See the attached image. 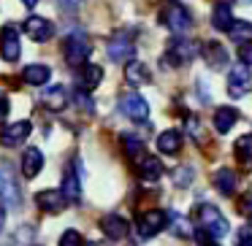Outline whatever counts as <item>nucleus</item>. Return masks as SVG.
I'll use <instances>...</instances> for the list:
<instances>
[{
    "mask_svg": "<svg viewBox=\"0 0 252 246\" xmlns=\"http://www.w3.org/2000/svg\"><path fill=\"white\" fill-rule=\"evenodd\" d=\"M0 200L6 203L8 208H19V203H22L17 173H14V165L8 160H0Z\"/></svg>",
    "mask_w": 252,
    "mask_h": 246,
    "instance_id": "nucleus-1",
    "label": "nucleus"
},
{
    "mask_svg": "<svg viewBox=\"0 0 252 246\" xmlns=\"http://www.w3.org/2000/svg\"><path fill=\"white\" fill-rule=\"evenodd\" d=\"M198 217H201V227L203 230H209L217 241L225 238V233H228V219H225L214 206H209V203H206V206H201V208H198Z\"/></svg>",
    "mask_w": 252,
    "mask_h": 246,
    "instance_id": "nucleus-2",
    "label": "nucleus"
},
{
    "mask_svg": "<svg viewBox=\"0 0 252 246\" xmlns=\"http://www.w3.org/2000/svg\"><path fill=\"white\" fill-rule=\"evenodd\" d=\"M198 55H201L198 44H192V41H174L171 52L163 57V62H165V68H174V65H182V62H192Z\"/></svg>",
    "mask_w": 252,
    "mask_h": 246,
    "instance_id": "nucleus-3",
    "label": "nucleus"
},
{
    "mask_svg": "<svg viewBox=\"0 0 252 246\" xmlns=\"http://www.w3.org/2000/svg\"><path fill=\"white\" fill-rule=\"evenodd\" d=\"M19 55H22V44H19V30L6 25L0 30V57L6 62H17Z\"/></svg>",
    "mask_w": 252,
    "mask_h": 246,
    "instance_id": "nucleus-4",
    "label": "nucleus"
},
{
    "mask_svg": "<svg viewBox=\"0 0 252 246\" xmlns=\"http://www.w3.org/2000/svg\"><path fill=\"white\" fill-rule=\"evenodd\" d=\"M168 222H171L168 214H163V211H147V214H141V217H138V235H141V238H152V235L160 233V230L168 227Z\"/></svg>",
    "mask_w": 252,
    "mask_h": 246,
    "instance_id": "nucleus-5",
    "label": "nucleus"
},
{
    "mask_svg": "<svg viewBox=\"0 0 252 246\" xmlns=\"http://www.w3.org/2000/svg\"><path fill=\"white\" fill-rule=\"evenodd\" d=\"M120 111H122V116H127V119H133V122H144L149 116L147 100H144L141 95H136V92L125 95V98L120 100Z\"/></svg>",
    "mask_w": 252,
    "mask_h": 246,
    "instance_id": "nucleus-6",
    "label": "nucleus"
},
{
    "mask_svg": "<svg viewBox=\"0 0 252 246\" xmlns=\"http://www.w3.org/2000/svg\"><path fill=\"white\" fill-rule=\"evenodd\" d=\"M65 203H68V197L63 190H44L35 195V206L46 214H60L65 208Z\"/></svg>",
    "mask_w": 252,
    "mask_h": 246,
    "instance_id": "nucleus-7",
    "label": "nucleus"
},
{
    "mask_svg": "<svg viewBox=\"0 0 252 246\" xmlns=\"http://www.w3.org/2000/svg\"><path fill=\"white\" fill-rule=\"evenodd\" d=\"M250 68H247V62L241 60V65H233L230 68V76H228V92L233 95V98H241V95L250 89Z\"/></svg>",
    "mask_w": 252,
    "mask_h": 246,
    "instance_id": "nucleus-8",
    "label": "nucleus"
},
{
    "mask_svg": "<svg viewBox=\"0 0 252 246\" xmlns=\"http://www.w3.org/2000/svg\"><path fill=\"white\" fill-rule=\"evenodd\" d=\"M25 33H28L33 41L44 44V41H49L52 35H55V25H52L49 19H44V17H30V19H25Z\"/></svg>",
    "mask_w": 252,
    "mask_h": 246,
    "instance_id": "nucleus-9",
    "label": "nucleus"
},
{
    "mask_svg": "<svg viewBox=\"0 0 252 246\" xmlns=\"http://www.w3.org/2000/svg\"><path fill=\"white\" fill-rule=\"evenodd\" d=\"M87 57H90V44L84 41V35H73V38H68V44H65L68 65H84Z\"/></svg>",
    "mask_w": 252,
    "mask_h": 246,
    "instance_id": "nucleus-10",
    "label": "nucleus"
},
{
    "mask_svg": "<svg viewBox=\"0 0 252 246\" xmlns=\"http://www.w3.org/2000/svg\"><path fill=\"white\" fill-rule=\"evenodd\" d=\"M30 130H33V127H30L28 119L14 122V125H8L6 130L0 133V143H3V146H19V143L30 136Z\"/></svg>",
    "mask_w": 252,
    "mask_h": 246,
    "instance_id": "nucleus-11",
    "label": "nucleus"
},
{
    "mask_svg": "<svg viewBox=\"0 0 252 246\" xmlns=\"http://www.w3.org/2000/svg\"><path fill=\"white\" fill-rule=\"evenodd\" d=\"M163 22L168 25L174 33H187V30L192 27V19H190V14L185 11L182 6H171L168 11L163 14Z\"/></svg>",
    "mask_w": 252,
    "mask_h": 246,
    "instance_id": "nucleus-12",
    "label": "nucleus"
},
{
    "mask_svg": "<svg viewBox=\"0 0 252 246\" xmlns=\"http://www.w3.org/2000/svg\"><path fill=\"white\" fill-rule=\"evenodd\" d=\"M201 55H203V60H206V65L214 68V71H220V68L228 65V52H225L222 44H214V41H209V44L201 46Z\"/></svg>",
    "mask_w": 252,
    "mask_h": 246,
    "instance_id": "nucleus-13",
    "label": "nucleus"
},
{
    "mask_svg": "<svg viewBox=\"0 0 252 246\" xmlns=\"http://www.w3.org/2000/svg\"><path fill=\"white\" fill-rule=\"evenodd\" d=\"M41 168H44V152L35 149V146L25 149V154H22V173H25V179H35V176L41 173Z\"/></svg>",
    "mask_w": 252,
    "mask_h": 246,
    "instance_id": "nucleus-14",
    "label": "nucleus"
},
{
    "mask_svg": "<svg viewBox=\"0 0 252 246\" xmlns=\"http://www.w3.org/2000/svg\"><path fill=\"white\" fill-rule=\"evenodd\" d=\"M100 230L106 233V238H111V241H122L127 235V222L122 217H117V214H109V217H103L100 219Z\"/></svg>",
    "mask_w": 252,
    "mask_h": 246,
    "instance_id": "nucleus-15",
    "label": "nucleus"
},
{
    "mask_svg": "<svg viewBox=\"0 0 252 246\" xmlns=\"http://www.w3.org/2000/svg\"><path fill=\"white\" fill-rule=\"evenodd\" d=\"M52 71L49 65H44V62H33V65H25L22 71V82L30 84V87H44L46 82H49Z\"/></svg>",
    "mask_w": 252,
    "mask_h": 246,
    "instance_id": "nucleus-16",
    "label": "nucleus"
},
{
    "mask_svg": "<svg viewBox=\"0 0 252 246\" xmlns=\"http://www.w3.org/2000/svg\"><path fill=\"white\" fill-rule=\"evenodd\" d=\"M109 57L114 62H130L136 57V46L130 41H122V38H114L109 44Z\"/></svg>",
    "mask_w": 252,
    "mask_h": 246,
    "instance_id": "nucleus-17",
    "label": "nucleus"
},
{
    "mask_svg": "<svg viewBox=\"0 0 252 246\" xmlns=\"http://www.w3.org/2000/svg\"><path fill=\"white\" fill-rule=\"evenodd\" d=\"M65 103H68V92H65V87H63V84L44 89V106L49 111H63V109H65Z\"/></svg>",
    "mask_w": 252,
    "mask_h": 246,
    "instance_id": "nucleus-18",
    "label": "nucleus"
},
{
    "mask_svg": "<svg viewBox=\"0 0 252 246\" xmlns=\"http://www.w3.org/2000/svg\"><path fill=\"white\" fill-rule=\"evenodd\" d=\"M182 146V133L179 130H163L158 136V149L163 154H176Z\"/></svg>",
    "mask_w": 252,
    "mask_h": 246,
    "instance_id": "nucleus-19",
    "label": "nucleus"
},
{
    "mask_svg": "<svg viewBox=\"0 0 252 246\" xmlns=\"http://www.w3.org/2000/svg\"><path fill=\"white\" fill-rule=\"evenodd\" d=\"M236 119H239V111L230 109V106H222V109H220L217 114H214V130L225 136V133H228L230 127L236 125Z\"/></svg>",
    "mask_w": 252,
    "mask_h": 246,
    "instance_id": "nucleus-20",
    "label": "nucleus"
},
{
    "mask_svg": "<svg viewBox=\"0 0 252 246\" xmlns=\"http://www.w3.org/2000/svg\"><path fill=\"white\" fill-rule=\"evenodd\" d=\"M138 173L147 181H158L160 176H163V163H160L158 157H144L141 165H138Z\"/></svg>",
    "mask_w": 252,
    "mask_h": 246,
    "instance_id": "nucleus-21",
    "label": "nucleus"
},
{
    "mask_svg": "<svg viewBox=\"0 0 252 246\" xmlns=\"http://www.w3.org/2000/svg\"><path fill=\"white\" fill-rule=\"evenodd\" d=\"M212 25L217 30H230V25H233V14H230V6L228 3H217L212 11Z\"/></svg>",
    "mask_w": 252,
    "mask_h": 246,
    "instance_id": "nucleus-22",
    "label": "nucleus"
},
{
    "mask_svg": "<svg viewBox=\"0 0 252 246\" xmlns=\"http://www.w3.org/2000/svg\"><path fill=\"white\" fill-rule=\"evenodd\" d=\"M214 187H217L222 195H233L236 192V173L228 168L217 170V173H214Z\"/></svg>",
    "mask_w": 252,
    "mask_h": 246,
    "instance_id": "nucleus-23",
    "label": "nucleus"
},
{
    "mask_svg": "<svg viewBox=\"0 0 252 246\" xmlns=\"http://www.w3.org/2000/svg\"><path fill=\"white\" fill-rule=\"evenodd\" d=\"M63 192H65L68 203H79L82 200V184H79V176L73 170H68L65 179H63Z\"/></svg>",
    "mask_w": 252,
    "mask_h": 246,
    "instance_id": "nucleus-24",
    "label": "nucleus"
},
{
    "mask_svg": "<svg viewBox=\"0 0 252 246\" xmlns=\"http://www.w3.org/2000/svg\"><path fill=\"white\" fill-rule=\"evenodd\" d=\"M125 79H127V84H147L149 82V71H147V65H141V62H130V65L125 68Z\"/></svg>",
    "mask_w": 252,
    "mask_h": 246,
    "instance_id": "nucleus-25",
    "label": "nucleus"
},
{
    "mask_svg": "<svg viewBox=\"0 0 252 246\" xmlns=\"http://www.w3.org/2000/svg\"><path fill=\"white\" fill-rule=\"evenodd\" d=\"M82 82H84V89H95L100 82H103V68L100 65H84Z\"/></svg>",
    "mask_w": 252,
    "mask_h": 246,
    "instance_id": "nucleus-26",
    "label": "nucleus"
},
{
    "mask_svg": "<svg viewBox=\"0 0 252 246\" xmlns=\"http://www.w3.org/2000/svg\"><path fill=\"white\" fill-rule=\"evenodd\" d=\"M228 33H230V38H233L236 44H244V41L250 44L252 41V25L250 22H233Z\"/></svg>",
    "mask_w": 252,
    "mask_h": 246,
    "instance_id": "nucleus-27",
    "label": "nucleus"
},
{
    "mask_svg": "<svg viewBox=\"0 0 252 246\" xmlns=\"http://www.w3.org/2000/svg\"><path fill=\"white\" fill-rule=\"evenodd\" d=\"M236 152H239V160L247 165V168H252V136H244L236 141Z\"/></svg>",
    "mask_w": 252,
    "mask_h": 246,
    "instance_id": "nucleus-28",
    "label": "nucleus"
},
{
    "mask_svg": "<svg viewBox=\"0 0 252 246\" xmlns=\"http://www.w3.org/2000/svg\"><path fill=\"white\" fill-rule=\"evenodd\" d=\"M171 224H174V233L176 235H182V238H192V227H190V222H187L185 217L171 214Z\"/></svg>",
    "mask_w": 252,
    "mask_h": 246,
    "instance_id": "nucleus-29",
    "label": "nucleus"
},
{
    "mask_svg": "<svg viewBox=\"0 0 252 246\" xmlns=\"http://www.w3.org/2000/svg\"><path fill=\"white\" fill-rule=\"evenodd\" d=\"M122 146H125V152L130 154V157H138V154L144 152V143L138 141L136 136H122Z\"/></svg>",
    "mask_w": 252,
    "mask_h": 246,
    "instance_id": "nucleus-30",
    "label": "nucleus"
},
{
    "mask_svg": "<svg viewBox=\"0 0 252 246\" xmlns=\"http://www.w3.org/2000/svg\"><path fill=\"white\" fill-rule=\"evenodd\" d=\"M73 103H76L79 109L84 111V114H93V111H95V103H93V98H90L87 92H82V89H79V92L73 95Z\"/></svg>",
    "mask_w": 252,
    "mask_h": 246,
    "instance_id": "nucleus-31",
    "label": "nucleus"
},
{
    "mask_svg": "<svg viewBox=\"0 0 252 246\" xmlns=\"http://www.w3.org/2000/svg\"><path fill=\"white\" fill-rule=\"evenodd\" d=\"M14 241H17V244H33V241H35V230L33 227H19L17 233H14Z\"/></svg>",
    "mask_w": 252,
    "mask_h": 246,
    "instance_id": "nucleus-32",
    "label": "nucleus"
},
{
    "mask_svg": "<svg viewBox=\"0 0 252 246\" xmlns=\"http://www.w3.org/2000/svg\"><path fill=\"white\" fill-rule=\"evenodd\" d=\"M82 244V235L76 233V230H65V233L60 235V246H79Z\"/></svg>",
    "mask_w": 252,
    "mask_h": 246,
    "instance_id": "nucleus-33",
    "label": "nucleus"
},
{
    "mask_svg": "<svg viewBox=\"0 0 252 246\" xmlns=\"http://www.w3.org/2000/svg\"><path fill=\"white\" fill-rule=\"evenodd\" d=\"M187 130H190L192 141H195V143H201V125H198V119H195V116H190V119H187Z\"/></svg>",
    "mask_w": 252,
    "mask_h": 246,
    "instance_id": "nucleus-34",
    "label": "nucleus"
},
{
    "mask_svg": "<svg viewBox=\"0 0 252 246\" xmlns=\"http://www.w3.org/2000/svg\"><path fill=\"white\" fill-rule=\"evenodd\" d=\"M174 181H176V184H179V187L190 184V181H192V170H190V168H185V170H176Z\"/></svg>",
    "mask_w": 252,
    "mask_h": 246,
    "instance_id": "nucleus-35",
    "label": "nucleus"
},
{
    "mask_svg": "<svg viewBox=\"0 0 252 246\" xmlns=\"http://www.w3.org/2000/svg\"><path fill=\"white\" fill-rule=\"evenodd\" d=\"M79 6H82V0H60V8H63L65 14H73Z\"/></svg>",
    "mask_w": 252,
    "mask_h": 246,
    "instance_id": "nucleus-36",
    "label": "nucleus"
},
{
    "mask_svg": "<svg viewBox=\"0 0 252 246\" xmlns=\"http://www.w3.org/2000/svg\"><path fill=\"white\" fill-rule=\"evenodd\" d=\"M6 116H8V100L3 98V95H0V125L6 122Z\"/></svg>",
    "mask_w": 252,
    "mask_h": 246,
    "instance_id": "nucleus-37",
    "label": "nucleus"
},
{
    "mask_svg": "<svg viewBox=\"0 0 252 246\" xmlns=\"http://www.w3.org/2000/svg\"><path fill=\"white\" fill-rule=\"evenodd\" d=\"M239 55H241V60H244L247 65H252V46H241Z\"/></svg>",
    "mask_w": 252,
    "mask_h": 246,
    "instance_id": "nucleus-38",
    "label": "nucleus"
},
{
    "mask_svg": "<svg viewBox=\"0 0 252 246\" xmlns=\"http://www.w3.org/2000/svg\"><path fill=\"white\" fill-rule=\"evenodd\" d=\"M241 208H244V214L252 219V192H247V195H244V206H241Z\"/></svg>",
    "mask_w": 252,
    "mask_h": 246,
    "instance_id": "nucleus-39",
    "label": "nucleus"
},
{
    "mask_svg": "<svg viewBox=\"0 0 252 246\" xmlns=\"http://www.w3.org/2000/svg\"><path fill=\"white\" fill-rule=\"evenodd\" d=\"M239 244H252V230H241V235H239Z\"/></svg>",
    "mask_w": 252,
    "mask_h": 246,
    "instance_id": "nucleus-40",
    "label": "nucleus"
},
{
    "mask_svg": "<svg viewBox=\"0 0 252 246\" xmlns=\"http://www.w3.org/2000/svg\"><path fill=\"white\" fill-rule=\"evenodd\" d=\"M3 224H6V208H3V200H0V230H3Z\"/></svg>",
    "mask_w": 252,
    "mask_h": 246,
    "instance_id": "nucleus-41",
    "label": "nucleus"
},
{
    "mask_svg": "<svg viewBox=\"0 0 252 246\" xmlns=\"http://www.w3.org/2000/svg\"><path fill=\"white\" fill-rule=\"evenodd\" d=\"M22 3H25V6H28V8H33V6H38V0H22Z\"/></svg>",
    "mask_w": 252,
    "mask_h": 246,
    "instance_id": "nucleus-42",
    "label": "nucleus"
}]
</instances>
